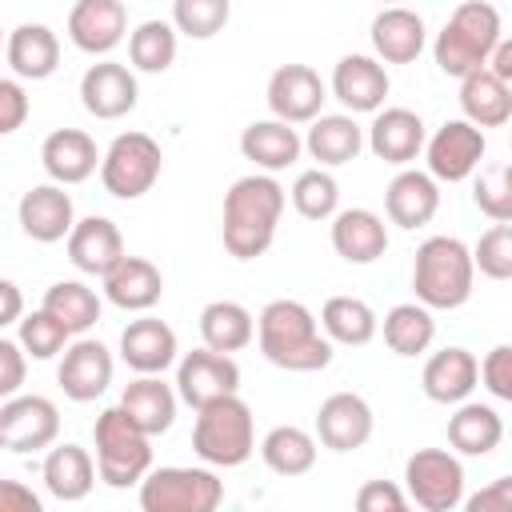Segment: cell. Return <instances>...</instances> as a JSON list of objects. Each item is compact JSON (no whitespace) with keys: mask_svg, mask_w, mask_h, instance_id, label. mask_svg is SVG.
Masks as SVG:
<instances>
[{"mask_svg":"<svg viewBox=\"0 0 512 512\" xmlns=\"http://www.w3.org/2000/svg\"><path fill=\"white\" fill-rule=\"evenodd\" d=\"M480 380L496 400H512V348L496 344L484 360H480Z\"/></svg>","mask_w":512,"mask_h":512,"instance_id":"47","label":"cell"},{"mask_svg":"<svg viewBox=\"0 0 512 512\" xmlns=\"http://www.w3.org/2000/svg\"><path fill=\"white\" fill-rule=\"evenodd\" d=\"M256 344L268 364L284 372H320L332 364V340L300 300H268L256 316Z\"/></svg>","mask_w":512,"mask_h":512,"instance_id":"2","label":"cell"},{"mask_svg":"<svg viewBox=\"0 0 512 512\" xmlns=\"http://www.w3.org/2000/svg\"><path fill=\"white\" fill-rule=\"evenodd\" d=\"M164 168V152L148 132H120L100 152V184L116 200H140L156 188Z\"/></svg>","mask_w":512,"mask_h":512,"instance_id":"8","label":"cell"},{"mask_svg":"<svg viewBox=\"0 0 512 512\" xmlns=\"http://www.w3.org/2000/svg\"><path fill=\"white\" fill-rule=\"evenodd\" d=\"M68 244V260L84 272V276H104L120 256H124V236L108 216H84L72 224V232L64 236Z\"/></svg>","mask_w":512,"mask_h":512,"instance_id":"28","label":"cell"},{"mask_svg":"<svg viewBox=\"0 0 512 512\" xmlns=\"http://www.w3.org/2000/svg\"><path fill=\"white\" fill-rule=\"evenodd\" d=\"M176 404H180V396L172 384H164V376H136L120 396V408L128 412V420L148 436H160L172 428Z\"/></svg>","mask_w":512,"mask_h":512,"instance_id":"33","label":"cell"},{"mask_svg":"<svg viewBox=\"0 0 512 512\" xmlns=\"http://www.w3.org/2000/svg\"><path fill=\"white\" fill-rule=\"evenodd\" d=\"M176 396L196 412L220 396L240 392V364L228 352H212V348H192L176 360Z\"/></svg>","mask_w":512,"mask_h":512,"instance_id":"12","label":"cell"},{"mask_svg":"<svg viewBox=\"0 0 512 512\" xmlns=\"http://www.w3.org/2000/svg\"><path fill=\"white\" fill-rule=\"evenodd\" d=\"M368 36H372V52L380 64H412L428 44L424 16L412 12L408 4H384L372 16Z\"/></svg>","mask_w":512,"mask_h":512,"instance_id":"20","label":"cell"},{"mask_svg":"<svg viewBox=\"0 0 512 512\" xmlns=\"http://www.w3.org/2000/svg\"><path fill=\"white\" fill-rule=\"evenodd\" d=\"M260 460L276 476H304L316 464V436L296 424H276L260 440Z\"/></svg>","mask_w":512,"mask_h":512,"instance_id":"39","label":"cell"},{"mask_svg":"<svg viewBox=\"0 0 512 512\" xmlns=\"http://www.w3.org/2000/svg\"><path fill=\"white\" fill-rule=\"evenodd\" d=\"M240 152H244V160L256 164V172H284L288 164L300 160L304 140H300L296 124L268 116V120H252L240 132Z\"/></svg>","mask_w":512,"mask_h":512,"instance_id":"30","label":"cell"},{"mask_svg":"<svg viewBox=\"0 0 512 512\" xmlns=\"http://www.w3.org/2000/svg\"><path fill=\"white\" fill-rule=\"evenodd\" d=\"M488 152V136L484 128L468 124V120H444L428 140H424V160H428V176L436 184H460L468 180Z\"/></svg>","mask_w":512,"mask_h":512,"instance_id":"10","label":"cell"},{"mask_svg":"<svg viewBox=\"0 0 512 512\" xmlns=\"http://www.w3.org/2000/svg\"><path fill=\"white\" fill-rule=\"evenodd\" d=\"M16 324H20L16 344H20V348H24V356H32V360H52V356H60V352H64V344L72 340V332H68L56 316H48L44 308L24 312Z\"/></svg>","mask_w":512,"mask_h":512,"instance_id":"44","label":"cell"},{"mask_svg":"<svg viewBox=\"0 0 512 512\" xmlns=\"http://www.w3.org/2000/svg\"><path fill=\"white\" fill-rule=\"evenodd\" d=\"M136 100H140V88H136V72L128 64L100 60L80 76V104L96 120H120L136 108Z\"/></svg>","mask_w":512,"mask_h":512,"instance_id":"17","label":"cell"},{"mask_svg":"<svg viewBox=\"0 0 512 512\" xmlns=\"http://www.w3.org/2000/svg\"><path fill=\"white\" fill-rule=\"evenodd\" d=\"M472 200H476V208H480L492 224L512 220V168H508L504 160L480 168V176H476V184H472Z\"/></svg>","mask_w":512,"mask_h":512,"instance_id":"45","label":"cell"},{"mask_svg":"<svg viewBox=\"0 0 512 512\" xmlns=\"http://www.w3.org/2000/svg\"><path fill=\"white\" fill-rule=\"evenodd\" d=\"M320 332H324L332 344L364 348V344L380 332V316H376L372 304L360 300V296H328L324 308H320Z\"/></svg>","mask_w":512,"mask_h":512,"instance_id":"36","label":"cell"},{"mask_svg":"<svg viewBox=\"0 0 512 512\" xmlns=\"http://www.w3.org/2000/svg\"><path fill=\"white\" fill-rule=\"evenodd\" d=\"M0 48H4V32H0Z\"/></svg>","mask_w":512,"mask_h":512,"instance_id":"56","label":"cell"},{"mask_svg":"<svg viewBox=\"0 0 512 512\" xmlns=\"http://www.w3.org/2000/svg\"><path fill=\"white\" fill-rule=\"evenodd\" d=\"M424 140H428L424 120L412 108H376L364 132V144L372 148V156L396 168H408L424 152Z\"/></svg>","mask_w":512,"mask_h":512,"instance_id":"18","label":"cell"},{"mask_svg":"<svg viewBox=\"0 0 512 512\" xmlns=\"http://www.w3.org/2000/svg\"><path fill=\"white\" fill-rule=\"evenodd\" d=\"M16 220H20V228H24V236L28 240H36V244H56V240H64L68 232H72V224H76V204H72V196L64 192V184H32L24 196H20V204H16Z\"/></svg>","mask_w":512,"mask_h":512,"instance_id":"19","label":"cell"},{"mask_svg":"<svg viewBox=\"0 0 512 512\" xmlns=\"http://www.w3.org/2000/svg\"><path fill=\"white\" fill-rule=\"evenodd\" d=\"M40 164L52 184H84L100 168V148L84 128H56L40 144Z\"/></svg>","mask_w":512,"mask_h":512,"instance_id":"24","label":"cell"},{"mask_svg":"<svg viewBox=\"0 0 512 512\" xmlns=\"http://www.w3.org/2000/svg\"><path fill=\"white\" fill-rule=\"evenodd\" d=\"M100 280H104L108 304H116V308H124V312H148V308H156L160 296H164V276H160V268H156L152 260H144V256H128V252H124Z\"/></svg>","mask_w":512,"mask_h":512,"instance_id":"25","label":"cell"},{"mask_svg":"<svg viewBox=\"0 0 512 512\" xmlns=\"http://www.w3.org/2000/svg\"><path fill=\"white\" fill-rule=\"evenodd\" d=\"M112 372H116L112 352H108L100 340H92V336H76V340H68L64 352H60L56 380H60V388H64L68 400L92 404L96 396L108 392Z\"/></svg>","mask_w":512,"mask_h":512,"instance_id":"13","label":"cell"},{"mask_svg":"<svg viewBox=\"0 0 512 512\" xmlns=\"http://www.w3.org/2000/svg\"><path fill=\"white\" fill-rule=\"evenodd\" d=\"M484 68L496 76V80H504V84H512V44L500 36L496 40V48L488 52V60H484Z\"/></svg>","mask_w":512,"mask_h":512,"instance_id":"54","label":"cell"},{"mask_svg":"<svg viewBox=\"0 0 512 512\" xmlns=\"http://www.w3.org/2000/svg\"><path fill=\"white\" fill-rule=\"evenodd\" d=\"M504 36L500 12L488 0H464L452 8V16L444 20V28L432 40V56L436 68L444 76H468L476 68H484L488 52L496 48V40Z\"/></svg>","mask_w":512,"mask_h":512,"instance_id":"4","label":"cell"},{"mask_svg":"<svg viewBox=\"0 0 512 512\" xmlns=\"http://www.w3.org/2000/svg\"><path fill=\"white\" fill-rule=\"evenodd\" d=\"M460 108L476 128H504L512 116V84L496 80L488 68L460 76Z\"/></svg>","mask_w":512,"mask_h":512,"instance_id":"35","label":"cell"},{"mask_svg":"<svg viewBox=\"0 0 512 512\" xmlns=\"http://www.w3.org/2000/svg\"><path fill=\"white\" fill-rule=\"evenodd\" d=\"M476 384H480V360L460 344H448L424 360L420 388L432 404H460L472 396Z\"/></svg>","mask_w":512,"mask_h":512,"instance_id":"23","label":"cell"},{"mask_svg":"<svg viewBox=\"0 0 512 512\" xmlns=\"http://www.w3.org/2000/svg\"><path fill=\"white\" fill-rule=\"evenodd\" d=\"M464 504H468V512H508L512 508V476H496L488 488H480Z\"/></svg>","mask_w":512,"mask_h":512,"instance_id":"51","label":"cell"},{"mask_svg":"<svg viewBox=\"0 0 512 512\" xmlns=\"http://www.w3.org/2000/svg\"><path fill=\"white\" fill-rule=\"evenodd\" d=\"M504 440V420L492 404L480 400H460L456 412L448 416V444L460 456H488Z\"/></svg>","mask_w":512,"mask_h":512,"instance_id":"34","label":"cell"},{"mask_svg":"<svg viewBox=\"0 0 512 512\" xmlns=\"http://www.w3.org/2000/svg\"><path fill=\"white\" fill-rule=\"evenodd\" d=\"M20 316H24V296H20V288L0 276V328L16 324Z\"/></svg>","mask_w":512,"mask_h":512,"instance_id":"53","label":"cell"},{"mask_svg":"<svg viewBox=\"0 0 512 512\" xmlns=\"http://www.w3.org/2000/svg\"><path fill=\"white\" fill-rule=\"evenodd\" d=\"M60 436V408L48 396L16 392L0 404V448L8 452H44Z\"/></svg>","mask_w":512,"mask_h":512,"instance_id":"11","label":"cell"},{"mask_svg":"<svg viewBox=\"0 0 512 512\" xmlns=\"http://www.w3.org/2000/svg\"><path fill=\"white\" fill-rule=\"evenodd\" d=\"M404 496L424 512H452L464 504V464L448 448H416L404 460Z\"/></svg>","mask_w":512,"mask_h":512,"instance_id":"9","label":"cell"},{"mask_svg":"<svg viewBox=\"0 0 512 512\" xmlns=\"http://www.w3.org/2000/svg\"><path fill=\"white\" fill-rule=\"evenodd\" d=\"M40 476H44L48 496H56L64 504H76L96 488V460L80 444H52L48 456H44Z\"/></svg>","mask_w":512,"mask_h":512,"instance_id":"32","label":"cell"},{"mask_svg":"<svg viewBox=\"0 0 512 512\" xmlns=\"http://www.w3.org/2000/svg\"><path fill=\"white\" fill-rule=\"evenodd\" d=\"M40 508H44V500L28 484L0 480V512H40Z\"/></svg>","mask_w":512,"mask_h":512,"instance_id":"52","label":"cell"},{"mask_svg":"<svg viewBox=\"0 0 512 512\" xmlns=\"http://www.w3.org/2000/svg\"><path fill=\"white\" fill-rule=\"evenodd\" d=\"M372 428H376V416L360 392H332L316 408V444H324L332 452L364 448L372 440Z\"/></svg>","mask_w":512,"mask_h":512,"instance_id":"15","label":"cell"},{"mask_svg":"<svg viewBox=\"0 0 512 512\" xmlns=\"http://www.w3.org/2000/svg\"><path fill=\"white\" fill-rule=\"evenodd\" d=\"M264 96H268V108H272L276 120H284V124H308V120H316L324 112L328 84L308 64H280L268 76V92Z\"/></svg>","mask_w":512,"mask_h":512,"instance_id":"14","label":"cell"},{"mask_svg":"<svg viewBox=\"0 0 512 512\" xmlns=\"http://www.w3.org/2000/svg\"><path fill=\"white\" fill-rule=\"evenodd\" d=\"M384 344L396 352V356H420L432 348L436 340V320H432V308H424L420 300H408V304H392L384 312Z\"/></svg>","mask_w":512,"mask_h":512,"instance_id":"38","label":"cell"},{"mask_svg":"<svg viewBox=\"0 0 512 512\" xmlns=\"http://www.w3.org/2000/svg\"><path fill=\"white\" fill-rule=\"evenodd\" d=\"M200 340L212 352H240L256 340V316L236 300H212L200 308Z\"/></svg>","mask_w":512,"mask_h":512,"instance_id":"37","label":"cell"},{"mask_svg":"<svg viewBox=\"0 0 512 512\" xmlns=\"http://www.w3.org/2000/svg\"><path fill=\"white\" fill-rule=\"evenodd\" d=\"M292 208L304 220H332L340 208V184L328 168H308L292 184Z\"/></svg>","mask_w":512,"mask_h":512,"instance_id":"42","label":"cell"},{"mask_svg":"<svg viewBox=\"0 0 512 512\" xmlns=\"http://www.w3.org/2000/svg\"><path fill=\"white\" fill-rule=\"evenodd\" d=\"M92 444H96V476L108 488H132L152 468V436L140 432L120 404L96 416Z\"/></svg>","mask_w":512,"mask_h":512,"instance_id":"6","label":"cell"},{"mask_svg":"<svg viewBox=\"0 0 512 512\" xmlns=\"http://www.w3.org/2000/svg\"><path fill=\"white\" fill-rule=\"evenodd\" d=\"M192 452L208 468H240L256 452V424L252 408L232 392L204 408H196L192 424Z\"/></svg>","mask_w":512,"mask_h":512,"instance_id":"5","label":"cell"},{"mask_svg":"<svg viewBox=\"0 0 512 512\" xmlns=\"http://www.w3.org/2000/svg\"><path fill=\"white\" fill-rule=\"evenodd\" d=\"M28 112H32V104H28L24 84L0 76V136H12L16 128H24Z\"/></svg>","mask_w":512,"mask_h":512,"instance_id":"49","label":"cell"},{"mask_svg":"<svg viewBox=\"0 0 512 512\" xmlns=\"http://www.w3.org/2000/svg\"><path fill=\"white\" fill-rule=\"evenodd\" d=\"M4 60L20 80H48L60 64V40L48 24H16L4 40Z\"/></svg>","mask_w":512,"mask_h":512,"instance_id":"31","label":"cell"},{"mask_svg":"<svg viewBox=\"0 0 512 512\" xmlns=\"http://www.w3.org/2000/svg\"><path fill=\"white\" fill-rule=\"evenodd\" d=\"M176 28L172 20H144L132 28L128 36V60L136 72H168L172 60H176Z\"/></svg>","mask_w":512,"mask_h":512,"instance_id":"41","label":"cell"},{"mask_svg":"<svg viewBox=\"0 0 512 512\" xmlns=\"http://www.w3.org/2000/svg\"><path fill=\"white\" fill-rule=\"evenodd\" d=\"M476 284V268H472V248L460 236H428L416 248L412 260V292L424 308L432 312H452L460 304H468Z\"/></svg>","mask_w":512,"mask_h":512,"instance_id":"3","label":"cell"},{"mask_svg":"<svg viewBox=\"0 0 512 512\" xmlns=\"http://www.w3.org/2000/svg\"><path fill=\"white\" fill-rule=\"evenodd\" d=\"M356 508H360V512H404V508H408V496H404V488L392 484V480H368V484H360V492H356Z\"/></svg>","mask_w":512,"mask_h":512,"instance_id":"48","label":"cell"},{"mask_svg":"<svg viewBox=\"0 0 512 512\" xmlns=\"http://www.w3.org/2000/svg\"><path fill=\"white\" fill-rule=\"evenodd\" d=\"M332 248L348 264H376L388 252V224L372 208H336Z\"/></svg>","mask_w":512,"mask_h":512,"instance_id":"26","label":"cell"},{"mask_svg":"<svg viewBox=\"0 0 512 512\" xmlns=\"http://www.w3.org/2000/svg\"><path fill=\"white\" fill-rule=\"evenodd\" d=\"M128 32L124 0H76L68 12V40L88 56H108Z\"/></svg>","mask_w":512,"mask_h":512,"instance_id":"21","label":"cell"},{"mask_svg":"<svg viewBox=\"0 0 512 512\" xmlns=\"http://www.w3.org/2000/svg\"><path fill=\"white\" fill-rule=\"evenodd\" d=\"M472 268H480L488 280H508L512 276V224L508 220L480 232V240L472 248Z\"/></svg>","mask_w":512,"mask_h":512,"instance_id":"46","label":"cell"},{"mask_svg":"<svg viewBox=\"0 0 512 512\" xmlns=\"http://www.w3.org/2000/svg\"><path fill=\"white\" fill-rule=\"evenodd\" d=\"M232 0H172V28L188 40H212L224 32Z\"/></svg>","mask_w":512,"mask_h":512,"instance_id":"43","label":"cell"},{"mask_svg":"<svg viewBox=\"0 0 512 512\" xmlns=\"http://www.w3.org/2000/svg\"><path fill=\"white\" fill-rule=\"evenodd\" d=\"M24 376H28V356L16 340L0 336V400L16 396L24 388Z\"/></svg>","mask_w":512,"mask_h":512,"instance_id":"50","label":"cell"},{"mask_svg":"<svg viewBox=\"0 0 512 512\" xmlns=\"http://www.w3.org/2000/svg\"><path fill=\"white\" fill-rule=\"evenodd\" d=\"M380 4H404V0H380Z\"/></svg>","mask_w":512,"mask_h":512,"instance_id":"55","label":"cell"},{"mask_svg":"<svg viewBox=\"0 0 512 512\" xmlns=\"http://www.w3.org/2000/svg\"><path fill=\"white\" fill-rule=\"evenodd\" d=\"M284 188L272 172H252L240 176L228 192H224V248L236 260H256L272 248L280 216H284Z\"/></svg>","mask_w":512,"mask_h":512,"instance_id":"1","label":"cell"},{"mask_svg":"<svg viewBox=\"0 0 512 512\" xmlns=\"http://www.w3.org/2000/svg\"><path fill=\"white\" fill-rule=\"evenodd\" d=\"M388 88H392L388 68H384L376 56H364V52L340 56L336 68H332V84H328V92H332L352 116H356V112H376V108H384Z\"/></svg>","mask_w":512,"mask_h":512,"instance_id":"16","label":"cell"},{"mask_svg":"<svg viewBox=\"0 0 512 512\" xmlns=\"http://www.w3.org/2000/svg\"><path fill=\"white\" fill-rule=\"evenodd\" d=\"M176 352H180L176 332L156 316L128 320V328L120 332V360L136 376H164V368L176 364Z\"/></svg>","mask_w":512,"mask_h":512,"instance_id":"22","label":"cell"},{"mask_svg":"<svg viewBox=\"0 0 512 512\" xmlns=\"http://www.w3.org/2000/svg\"><path fill=\"white\" fill-rule=\"evenodd\" d=\"M48 316H56L72 336H84L96 320H100V296L96 288H88L84 280H56L48 292H44V304H40Z\"/></svg>","mask_w":512,"mask_h":512,"instance_id":"40","label":"cell"},{"mask_svg":"<svg viewBox=\"0 0 512 512\" xmlns=\"http://www.w3.org/2000/svg\"><path fill=\"white\" fill-rule=\"evenodd\" d=\"M384 212L400 228H424L440 212V184L420 168H400L384 188Z\"/></svg>","mask_w":512,"mask_h":512,"instance_id":"27","label":"cell"},{"mask_svg":"<svg viewBox=\"0 0 512 512\" xmlns=\"http://www.w3.org/2000/svg\"><path fill=\"white\" fill-rule=\"evenodd\" d=\"M136 488H140L144 512H212L224 500V480L208 464L204 468H188V464L148 468Z\"/></svg>","mask_w":512,"mask_h":512,"instance_id":"7","label":"cell"},{"mask_svg":"<svg viewBox=\"0 0 512 512\" xmlns=\"http://www.w3.org/2000/svg\"><path fill=\"white\" fill-rule=\"evenodd\" d=\"M304 148L320 168H340V164H352L360 156L364 128L356 124L352 112H320L316 120H308Z\"/></svg>","mask_w":512,"mask_h":512,"instance_id":"29","label":"cell"}]
</instances>
